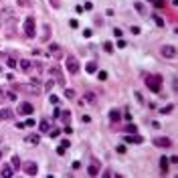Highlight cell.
Listing matches in <instances>:
<instances>
[{
	"label": "cell",
	"instance_id": "1",
	"mask_svg": "<svg viewBox=\"0 0 178 178\" xmlns=\"http://www.w3.org/2000/svg\"><path fill=\"white\" fill-rule=\"evenodd\" d=\"M160 83H162V77L160 75H148L146 77V85H148L150 91H154V93L160 91Z\"/></svg>",
	"mask_w": 178,
	"mask_h": 178
},
{
	"label": "cell",
	"instance_id": "2",
	"mask_svg": "<svg viewBox=\"0 0 178 178\" xmlns=\"http://www.w3.org/2000/svg\"><path fill=\"white\" fill-rule=\"evenodd\" d=\"M65 67H67V71H69V73H73V75H75V73H77L79 71V61H77V57H73V55H69L65 59Z\"/></svg>",
	"mask_w": 178,
	"mask_h": 178
},
{
	"label": "cell",
	"instance_id": "3",
	"mask_svg": "<svg viewBox=\"0 0 178 178\" xmlns=\"http://www.w3.org/2000/svg\"><path fill=\"white\" fill-rule=\"evenodd\" d=\"M49 77L53 79L55 83H59V85H63V83H65V77H63V71H61L59 67H51V69H49Z\"/></svg>",
	"mask_w": 178,
	"mask_h": 178
},
{
	"label": "cell",
	"instance_id": "4",
	"mask_svg": "<svg viewBox=\"0 0 178 178\" xmlns=\"http://www.w3.org/2000/svg\"><path fill=\"white\" fill-rule=\"evenodd\" d=\"M34 31H36V22H34L33 16L24 18V34L26 36H34Z\"/></svg>",
	"mask_w": 178,
	"mask_h": 178
},
{
	"label": "cell",
	"instance_id": "5",
	"mask_svg": "<svg viewBox=\"0 0 178 178\" xmlns=\"http://www.w3.org/2000/svg\"><path fill=\"white\" fill-rule=\"evenodd\" d=\"M160 55L166 57V59H174V57H176V47H174V44H164V47L160 49Z\"/></svg>",
	"mask_w": 178,
	"mask_h": 178
},
{
	"label": "cell",
	"instance_id": "6",
	"mask_svg": "<svg viewBox=\"0 0 178 178\" xmlns=\"http://www.w3.org/2000/svg\"><path fill=\"white\" fill-rule=\"evenodd\" d=\"M18 111H20L22 115H31V113H34V107H33V103H28V101H22L20 105H18Z\"/></svg>",
	"mask_w": 178,
	"mask_h": 178
},
{
	"label": "cell",
	"instance_id": "7",
	"mask_svg": "<svg viewBox=\"0 0 178 178\" xmlns=\"http://www.w3.org/2000/svg\"><path fill=\"white\" fill-rule=\"evenodd\" d=\"M154 146H158V148H170V146H172V142H170V138L160 136V138H154Z\"/></svg>",
	"mask_w": 178,
	"mask_h": 178
},
{
	"label": "cell",
	"instance_id": "8",
	"mask_svg": "<svg viewBox=\"0 0 178 178\" xmlns=\"http://www.w3.org/2000/svg\"><path fill=\"white\" fill-rule=\"evenodd\" d=\"M22 168H24V172H26L28 176H34V174L39 172V166H36L34 162H26V164H24Z\"/></svg>",
	"mask_w": 178,
	"mask_h": 178
},
{
	"label": "cell",
	"instance_id": "9",
	"mask_svg": "<svg viewBox=\"0 0 178 178\" xmlns=\"http://www.w3.org/2000/svg\"><path fill=\"white\" fill-rule=\"evenodd\" d=\"M125 142H128V144H142L144 138L138 136V134H128V136H125Z\"/></svg>",
	"mask_w": 178,
	"mask_h": 178
},
{
	"label": "cell",
	"instance_id": "10",
	"mask_svg": "<svg viewBox=\"0 0 178 178\" xmlns=\"http://www.w3.org/2000/svg\"><path fill=\"white\" fill-rule=\"evenodd\" d=\"M28 91H33V93H41V91H43V87H41V81H39L36 77H34V79H31Z\"/></svg>",
	"mask_w": 178,
	"mask_h": 178
},
{
	"label": "cell",
	"instance_id": "11",
	"mask_svg": "<svg viewBox=\"0 0 178 178\" xmlns=\"http://www.w3.org/2000/svg\"><path fill=\"white\" fill-rule=\"evenodd\" d=\"M49 55H53V57H61V47L57 43H51L49 44Z\"/></svg>",
	"mask_w": 178,
	"mask_h": 178
},
{
	"label": "cell",
	"instance_id": "12",
	"mask_svg": "<svg viewBox=\"0 0 178 178\" xmlns=\"http://www.w3.org/2000/svg\"><path fill=\"white\" fill-rule=\"evenodd\" d=\"M12 174H14V168H12V166H8V164H4V166H2V170H0V176L10 178Z\"/></svg>",
	"mask_w": 178,
	"mask_h": 178
},
{
	"label": "cell",
	"instance_id": "13",
	"mask_svg": "<svg viewBox=\"0 0 178 178\" xmlns=\"http://www.w3.org/2000/svg\"><path fill=\"white\" fill-rule=\"evenodd\" d=\"M26 142H28V144H39V142H41V136H39V134H28V136H26Z\"/></svg>",
	"mask_w": 178,
	"mask_h": 178
},
{
	"label": "cell",
	"instance_id": "14",
	"mask_svg": "<svg viewBox=\"0 0 178 178\" xmlns=\"http://www.w3.org/2000/svg\"><path fill=\"white\" fill-rule=\"evenodd\" d=\"M10 117H12V109H8V107L0 109V120H10Z\"/></svg>",
	"mask_w": 178,
	"mask_h": 178
},
{
	"label": "cell",
	"instance_id": "15",
	"mask_svg": "<svg viewBox=\"0 0 178 178\" xmlns=\"http://www.w3.org/2000/svg\"><path fill=\"white\" fill-rule=\"evenodd\" d=\"M18 65H20V71H24V73H26V71L33 67V63H31V61H26V59H20V61H18Z\"/></svg>",
	"mask_w": 178,
	"mask_h": 178
},
{
	"label": "cell",
	"instance_id": "16",
	"mask_svg": "<svg viewBox=\"0 0 178 178\" xmlns=\"http://www.w3.org/2000/svg\"><path fill=\"white\" fill-rule=\"evenodd\" d=\"M87 174H89V176H97V174H99L97 164H89V166H87Z\"/></svg>",
	"mask_w": 178,
	"mask_h": 178
},
{
	"label": "cell",
	"instance_id": "17",
	"mask_svg": "<svg viewBox=\"0 0 178 178\" xmlns=\"http://www.w3.org/2000/svg\"><path fill=\"white\" fill-rule=\"evenodd\" d=\"M39 130H41L43 134H49V130H51V123L47 122V120H43V122L39 123Z\"/></svg>",
	"mask_w": 178,
	"mask_h": 178
},
{
	"label": "cell",
	"instance_id": "18",
	"mask_svg": "<svg viewBox=\"0 0 178 178\" xmlns=\"http://www.w3.org/2000/svg\"><path fill=\"white\" fill-rule=\"evenodd\" d=\"M85 71H87V73H95V71H97V63H95V61H89L87 65H85Z\"/></svg>",
	"mask_w": 178,
	"mask_h": 178
},
{
	"label": "cell",
	"instance_id": "19",
	"mask_svg": "<svg viewBox=\"0 0 178 178\" xmlns=\"http://www.w3.org/2000/svg\"><path fill=\"white\" fill-rule=\"evenodd\" d=\"M134 8H136V10L140 12L142 16H144V14H146V6H144V4H142V2H134Z\"/></svg>",
	"mask_w": 178,
	"mask_h": 178
},
{
	"label": "cell",
	"instance_id": "20",
	"mask_svg": "<svg viewBox=\"0 0 178 178\" xmlns=\"http://www.w3.org/2000/svg\"><path fill=\"white\" fill-rule=\"evenodd\" d=\"M120 117H122V115H120V111H117V109H111L109 111V120H111V122H117Z\"/></svg>",
	"mask_w": 178,
	"mask_h": 178
},
{
	"label": "cell",
	"instance_id": "21",
	"mask_svg": "<svg viewBox=\"0 0 178 178\" xmlns=\"http://www.w3.org/2000/svg\"><path fill=\"white\" fill-rule=\"evenodd\" d=\"M59 117H63V122H65V123H69V122H71V111H69V109H67V111H63V113H61Z\"/></svg>",
	"mask_w": 178,
	"mask_h": 178
},
{
	"label": "cell",
	"instance_id": "22",
	"mask_svg": "<svg viewBox=\"0 0 178 178\" xmlns=\"http://www.w3.org/2000/svg\"><path fill=\"white\" fill-rule=\"evenodd\" d=\"M6 65L10 67V69H18V61L16 59H6Z\"/></svg>",
	"mask_w": 178,
	"mask_h": 178
},
{
	"label": "cell",
	"instance_id": "23",
	"mask_svg": "<svg viewBox=\"0 0 178 178\" xmlns=\"http://www.w3.org/2000/svg\"><path fill=\"white\" fill-rule=\"evenodd\" d=\"M12 168H14V170L20 168V158H18V156H12Z\"/></svg>",
	"mask_w": 178,
	"mask_h": 178
},
{
	"label": "cell",
	"instance_id": "24",
	"mask_svg": "<svg viewBox=\"0 0 178 178\" xmlns=\"http://www.w3.org/2000/svg\"><path fill=\"white\" fill-rule=\"evenodd\" d=\"M152 18H154V22L158 24V26H164V24H166V22H164V18H162V16H158V14H154Z\"/></svg>",
	"mask_w": 178,
	"mask_h": 178
},
{
	"label": "cell",
	"instance_id": "25",
	"mask_svg": "<svg viewBox=\"0 0 178 178\" xmlns=\"http://www.w3.org/2000/svg\"><path fill=\"white\" fill-rule=\"evenodd\" d=\"M160 168L166 172V168H168V158H166V156H162V158H160Z\"/></svg>",
	"mask_w": 178,
	"mask_h": 178
},
{
	"label": "cell",
	"instance_id": "26",
	"mask_svg": "<svg viewBox=\"0 0 178 178\" xmlns=\"http://www.w3.org/2000/svg\"><path fill=\"white\" fill-rule=\"evenodd\" d=\"M85 101H87V103H93V101H95V93L87 91V93H85Z\"/></svg>",
	"mask_w": 178,
	"mask_h": 178
},
{
	"label": "cell",
	"instance_id": "27",
	"mask_svg": "<svg viewBox=\"0 0 178 178\" xmlns=\"http://www.w3.org/2000/svg\"><path fill=\"white\" fill-rule=\"evenodd\" d=\"M59 134H61L59 128H51V130H49V136H51V138H59Z\"/></svg>",
	"mask_w": 178,
	"mask_h": 178
},
{
	"label": "cell",
	"instance_id": "28",
	"mask_svg": "<svg viewBox=\"0 0 178 178\" xmlns=\"http://www.w3.org/2000/svg\"><path fill=\"white\" fill-rule=\"evenodd\" d=\"M103 49H105L107 53H113V51H115V49H113V44H111L109 41H105V43H103Z\"/></svg>",
	"mask_w": 178,
	"mask_h": 178
},
{
	"label": "cell",
	"instance_id": "29",
	"mask_svg": "<svg viewBox=\"0 0 178 178\" xmlns=\"http://www.w3.org/2000/svg\"><path fill=\"white\" fill-rule=\"evenodd\" d=\"M125 132H128V134H136V132H138V125H136V123H130V125L125 128Z\"/></svg>",
	"mask_w": 178,
	"mask_h": 178
},
{
	"label": "cell",
	"instance_id": "30",
	"mask_svg": "<svg viewBox=\"0 0 178 178\" xmlns=\"http://www.w3.org/2000/svg\"><path fill=\"white\" fill-rule=\"evenodd\" d=\"M65 97H69V99H75V91H73V89H67V87H65Z\"/></svg>",
	"mask_w": 178,
	"mask_h": 178
},
{
	"label": "cell",
	"instance_id": "31",
	"mask_svg": "<svg viewBox=\"0 0 178 178\" xmlns=\"http://www.w3.org/2000/svg\"><path fill=\"white\" fill-rule=\"evenodd\" d=\"M4 95H6V99H10V101H14V99H16V93H14V91H6Z\"/></svg>",
	"mask_w": 178,
	"mask_h": 178
},
{
	"label": "cell",
	"instance_id": "32",
	"mask_svg": "<svg viewBox=\"0 0 178 178\" xmlns=\"http://www.w3.org/2000/svg\"><path fill=\"white\" fill-rule=\"evenodd\" d=\"M49 101H51V103H53V105H57V103H59V97H57V95H53V93H51V95H49Z\"/></svg>",
	"mask_w": 178,
	"mask_h": 178
},
{
	"label": "cell",
	"instance_id": "33",
	"mask_svg": "<svg viewBox=\"0 0 178 178\" xmlns=\"http://www.w3.org/2000/svg\"><path fill=\"white\" fill-rule=\"evenodd\" d=\"M170 111H174V105H166V107H162L160 113H170Z\"/></svg>",
	"mask_w": 178,
	"mask_h": 178
},
{
	"label": "cell",
	"instance_id": "34",
	"mask_svg": "<svg viewBox=\"0 0 178 178\" xmlns=\"http://www.w3.org/2000/svg\"><path fill=\"white\" fill-rule=\"evenodd\" d=\"M43 31H44L43 39H44V41H47V39H49V31H51V26H49V24H44V26H43Z\"/></svg>",
	"mask_w": 178,
	"mask_h": 178
},
{
	"label": "cell",
	"instance_id": "35",
	"mask_svg": "<svg viewBox=\"0 0 178 178\" xmlns=\"http://www.w3.org/2000/svg\"><path fill=\"white\" fill-rule=\"evenodd\" d=\"M53 8H61V0H49Z\"/></svg>",
	"mask_w": 178,
	"mask_h": 178
},
{
	"label": "cell",
	"instance_id": "36",
	"mask_svg": "<svg viewBox=\"0 0 178 178\" xmlns=\"http://www.w3.org/2000/svg\"><path fill=\"white\" fill-rule=\"evenodd\" d=\"M65 152H67V148H65V146H59V148H57V154H59V156H63Z\"/></svg>",
	"mask_w": 178,
	"mask_h": 178
},
{
	"label": "cell",
	"instance_id": "37",
	"mask_svg": "<svg viewBox=\"0 0 178 178\" xmlns=\"http://www.w3.org/2000/svg\"><path fill=\"white\" fill-rule=\"evenodd\" d=\"M53 85H57V83H55L51 77H49V81H47V85H44V87H47V89H53Z\"/></svg>",
	"mask_w": 178,
	"mask_h": 178
},
{
	"label": "cell",
	"instance_id": "38",
	"mask_svg": "<svg viewBox=\"0 0 178 178\" xmlns=\"http://www.w3.org/2000/svg\"><path fill=\"white\" fill-rule=\"evenodd\" d=\"M103 176H105V178H111V176H115V172H113V170H105V172H103Z\"/></svg>",
	"mask_w": 178,
	"mask_h": 178
},
{
	"label": "cell",
	"instance_id": "39",
	"mask_svg": "<svg viewBox=\"0 0 178 178\" xmlns=\"http://www.w3.org/2000/svg\"><path fill=\"white\" fill-rule=\"evenodd\" d=\"M24 125H26V128H33V125H34V120H33V117H28V120L24 122Z\"/></svg>",
	"mask_w": 178,
	"mask_h": 178
},
{
	"label": "cell",
	"instance_id": "40",
	"mask_svg": "<svg viewBox=\"0 0 178 178\" xmlns=\"http://www.w3.org/2000/svg\"><path fill=\"white\" fill-rule=\"evenodd\" d=\"M91 34H93V31H91V28H85V31H83V36H85V39H89Z\"/></svg>",
	"mask_w": 178,
	"mask_h": 178
},
{
	"label": "cell",
	"instance_id": "41",
	"mask_svg": "<svg viewBox=\"0 0 178 178\" xmlns=\"http://www.w3.org/2000/svg\"><path fill=\"white\" fill-rule=\"evenodd\" d=\"M154 6L156 8H162L164 6V0H154Z\"/></svg>",
	"mask_w": 178,
	"mask_h": 178
},
{
	"label": "cell",
	"instance_id": "42",
	"mask_svg": "<svg viewBox=\"0 0 178 178\" xmlns=\"http://www.w3.org/2000/svg\"><path fill=\"white\" fill-rule=\"evenodd\" d=\"M2 16H12V10L10 8H4V10H2Z\"/></svg>",
	"mask_w": 178,
	"mask_h": 178
},
{
	"label": "cell",
	"instance_id": "43",
	"mask_svg": "<svg viewBox=\"0 0 178 178\" xmlns=\"http://www.w3.org/2000/svg\"><path fill=\"white\" fill-rule=\"evenodd\" d=\"M136 99L140 101V103H144V97H142V93H140V91H136Z\"/></svg>",
	"mask_w": 178,
	"mask_h": 178
},
{
	"label": "cell",
	"instance_id": "44",
	"mask_svg": "<svg viewBox=\"0 0 178 178\" xmlns=\"http://www.w3.org/2000/svg\"><path fill=\"white\" fill-rule=\"evenodd\" d=\"M99 79H101V81H105V79H107V73H105V71H99Z\"/></svg>",
	"mask_w": 178,
	"mask_h": 178
},
{
	"label": "cell",
	"instance_id": "45",
	"mask_svg": "<svg viewBox=\"0 0 178 178\" xmlns=\"http://www.w3.org/2000/svg\"><path fill=\"white\" fill-rule=\"evenodd\" d=\"M113 34H115L117 39H122V31H120V28H113Z\"/></svg>",
	"mask_w": 178,
	"mask_h": 178
},
{
	"label": "cell",
	"instance_id": "46",
	"mask_svg": "<svg viewBox=\"0 0 178 178\" xmlns=\"http://www.w3.org/2000/svg\"><path fill=\"white\" fill-rule=\"evenodd\" d=\"M69 24H71V26H73V28H77V26H79V22H77V20H75V18H73V20L69 22Z\"/></svg>",
	"mask_w": 178,
	"mask_h": 178
},
{
	"label": "cell",
	"instance_id": "47",
	"mask_svg": "<svg viewBox=\"0 0 178 178\" xmlns=\"http://www.w3.org/2000/svg\"><path fill=\"white\" fill-rule=\"evenodd\" d=\"M65 134H67V136H69V134H73V130L69 128V123H67V125H65Z\"/></svg>",
	"mask_w": 178,
	"mask_h": 178
},
{
	"label": "cell",
	"instance_id": "48",
	"mask_svg": "<svg viewBox=\"0 0 178 178\" xmlns=\"http://www.w3.org/2000/svg\"><path fill=\"white\" fill-rule=\"evenodd\" d=\"M73 168H75V170H77V168H81V162H79V160H75V162H73Z\"/></svg>",
	"mask_w": 178,
	"mask_h": 178
},
{
	"label": "cell",
	"instance_id": "49",
	"mask_svg": "<svg viewBox=\"0 0 178 178\" xmlns=\"http://www.w3.org/2000/svg\"><path fill=\"white\" fill-rule=\"evenodd\" d=\"M2 154H4V150H2V148H0V160H2Z\"/></svg>",
	"mask_w": 178,
	"mask_h": 178
},
{
	"label": "cell",
	"instance_id": "50",
	"mask_svg": "<svg viewBox=\"0 0 178 178\" xmlns=\"http://www.w3.org/2000/svg\"><path fill=\"white\" fill-rule=\"evenodd\" d=\"M0 73H2V67H0Z\"/></svg>",
	"mask_w": 178,
	"mask_h": 178
}]
</instances>
